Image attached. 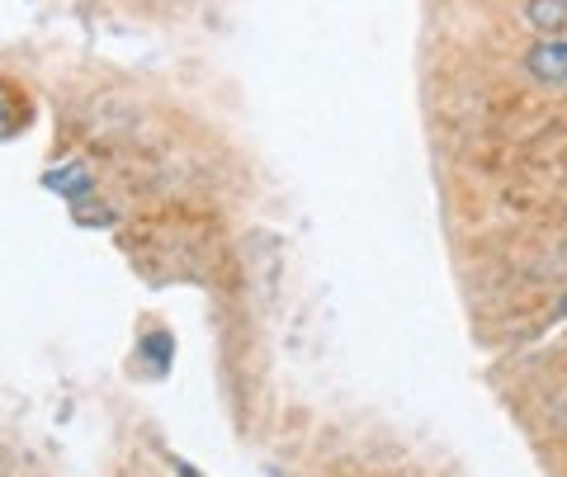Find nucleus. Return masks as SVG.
Returning <instances> with one entry per match:
<instances>
[{
	"label": "nucleus",
	"instance_id": "1",
	"mask_svg": "<svg viewBox=\"0 0 567 477\" xmlns=\"http://www.w3.org/2000/svg\"><path fill=\"white\" fill-rule=\"evenodd\" d=\"M525 72L544 81V85H567V39L554 33V39H539L525 52Z\"/></svg>",
	"mask_w": 567,
	"mask_h": 477
},
{
	"label": "nucleus",
	"instance_id": "2",
	"mask_svg": "<svg viewBox=\"0 0 567 477\" xmlns=\"http://www.w3.org/2000/svg\"><path fill=\"white\" fill-rule=\"evenodd\" d=\"M43 185H48L52 194H62L66 204H81L85 194L95 189V170L85 166V162H62V166H52V170L43 175Z\"/></svg>",
	"mask_w": 567,
	"mask_h": 477
},
{
	"label": "nucleus",
	"instance_id": "3",
	"mask_svg": "<svg viewBox=\"0 0 567 477\" xmlns=\"http://www.w3.org/2000/svg\"><path fill=\"white\" fill-rule=\"evenodd\" d=\"M525 20L539 29V39H554V33L567 29V0H529Z\"/></svg>",
	"mask_w": 567,
	"mask_h": 477
},
{
	"label": "nucleus",
	"instance_id": "4",
	"mask_svg": "<svg viewBox=\"0 0 567 477\" xmlns=\"http://www.w3.org/2000/svg\"><path fill=\"white\" fill-rule=\"evenodd\" d=\"M171 335H147V341H142V355H147V360H156V364H166L171 360Z\"/></svg>",
	"mask_w": 567,
	"mask_h": 477
},
{
	"label": "nucleus",
	"instance_id": "5",
	"mask_svg": "<svg viewBox=\"0 0 567 477\" xmlns=\"http://www.w3.org/2000/svg\"><path fill=\"white\" fill-rule=\"evenodd\" d=\"M10 133H14V110L6 104V91H0V143H6Z\"/></svg>",
	"mask_w": 567,
	"mask_h": 477
},
{
	"label": "nucleus",
	"instance_id": "6",
	"mask_svg": "<svg viewBox=\"0 0 567 477\" xmlns=\"http://www.w3.org/2000/svg\"><path fill=\"white\" fill-rule=\"evenodd\" d=\"M563 317H567V289H563Z\"/></svg>",
	"mask_w": 567,
	"mask_h": 477
}]
</instances>
